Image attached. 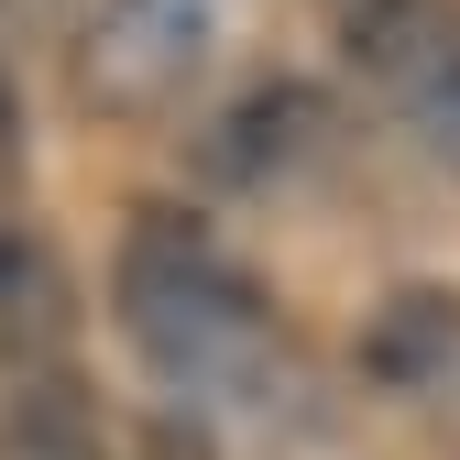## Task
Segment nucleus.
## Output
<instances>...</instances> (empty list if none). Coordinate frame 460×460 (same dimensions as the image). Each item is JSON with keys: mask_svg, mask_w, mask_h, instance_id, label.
<instances>
[{"mask_svg": "<svg viewBox=\"0 0 460 460\" xmlns=\"http://www.w3.org/2000/svg\"><path fill=\"white\" fill-rule=\"evenodd\" d=\"M110 296H121L132 351L176 384L187 406H263V384H285V340H274L263 285L187 219H164V208L132 219Z\"/></svg>", "mask_w": 460, "mask_h": 460, "instance_id": "nucleus-1", "label": "nucleus"}, {"mask_svg": "<svg viewBox=\"0 0 460 460\" xmlns=\"http://www.w3.org/2000/svg\"><path fill=\"white\" fill-rule=\"evenodd\" d=\"M351 55L406 110V132L460 176V0H362L351 12Z\"/></svg>", "mask_w": 460, "mask_h": 460, "instance_id": "nucleus-2", "label": "nucleus"}, {"mask_svg": "<svg viewBox=\"0 0 460 460\" xmlns=\"http://www.w3.org/2000/svg\"><path fill=\"white\" fill-rule=\"evenodd\" d=\"M219 22H230V0H99L77 77L99 110H164L219 55Z\"/></svg>", "mask_w": 460, "mask_h": 460, "instance_id": "nucleus-3", "label": "nucleus"}, {"mask_svg": "<svg viewBox=\"0 0 460 460\" xmlns=\"http://www.w3.org/2000/svg\"><path fill=\"white\" fill-rule=\"evenodd\" d=\"M362 373H373L406 417L460 428V296H438V285L394 296V307L362 329Z\"/></svg>", "mask_w": 460, "mask_h": 460, "instance_id": "nucleus-4", "label": "nucleus"}, {"mask_svg": "<svg viewBox=\"0 0 460 460\" xmlns=\"http://www.w3.org/2000/svg\"><path fill=\"white\" fill-rule=\"evenodd\" d=\"M318 143H329V110H318L307 88H252V99L208 132V164L242 176V187H274V176H296Z\"/></svg>", "mask_w": 460, "mask_h": 460, "instance_id": "nucleus-5", "label": "nucleus"}, {"mask_svg": "<svg viewBox=\"0 0 460 460\" xmlns=\"http://www.w3.org/2000/svg\"><path fill=\"white\" fill-rule=\"evenodd\" d=\"M0 460H110V428L77 384H22L0 417Z\"/></svg>", "mask_w": 460, "mask_h": 460, "instance_id": "nucleus-6", "label": "nucleus"}, {"mask_svg": "<svg viewBox=\"0 0 460 460\" xmlns=\"http://www.w3.org/2000/svg\"><path fill=\"white\" fill-rule=\"evenodd\" d=\"M351 12H362V0H340V22H351Z\"/></svg>", "mask_w": 460, "mask_h": 460, "instance_id": "nucleus-7", "label": "nucleus"}]
</instances>
